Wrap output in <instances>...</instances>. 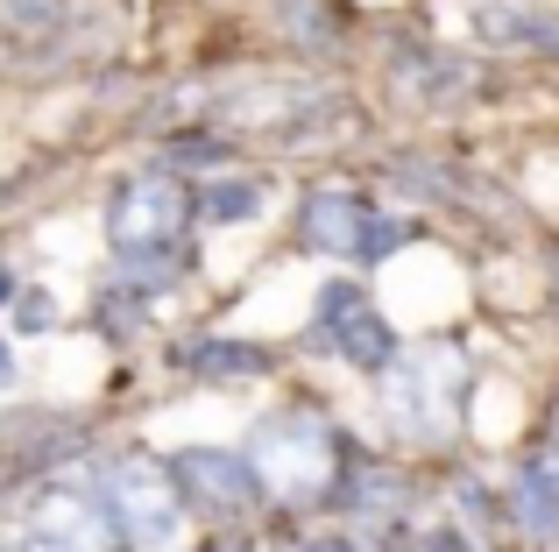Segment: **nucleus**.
<instances>
[{
    "instance_id": "obj_16",
    "label": "nucleus",
    "mask_w": 559,
    "mask_h": 552,
    "mask_svg": "<svg viewBox=\"0 0 559 552\" xmlns=\"http://www.w3.org/2000/svg\"><path fill=\"white\" fill-rule=\"evenodd\" d=\"M8 298H14V276H8V269H0V304H8Z\"/></svg>"
},
{
    "instance_id": "obj_13",
    "label": "nucleus",
    "mask_w": 559,
    "mask_h": 552,
    "mask_svg": "<svg viewBox=\"0 0 559 552\" xmlns=\"http://www.w3.org/2000/svg\"><path fill=\"white\" fill-rule=\"evenodd\" d=\"M396 241H404V227H396V220H369V241H361V255H390Z\"/></svg>"
},
{
    "instance_id": "obj_4",
    "label": "nucleus",
    "mask_w": 559,
    "mask_h": 552,
    "mask_svg": "<svg viewBox=\"0 0 559 552\" xmlns=\"http://www.w3.org/2000/svg\"><path fill=\"white\" fill-rule=\"evenodd\" d=\"M185 213H191V199L178 178H128L107 206V235L121 255H156L185 235Z\"/></svg>"
},
{
    "instance_id": "obj_10",
    "label": "nucleus",
    "mask_w": 559,
    "mask_h": 552,
    "mask_svg": "<svg viewBox=\"0 0 559 552\" xmlns=\"http://www.w3.org/2000/svg\"><path fill=\"white\" fill-rule=\"evenodd\" d=\"M255 206H262L255 184H219V192H205V220H248Z\"/></svg>"
},
{
    "instance_id": "obj_12",
    "label": "nucleus",
    "mask_w": 559,
    "mask_h": 552,
    "mask_svg": "<svg viewBox=\"0 0 559 552\" xmlns=\"http://www.w3.org/2000/svg\"><path fill=\"white\" fill-rule=\"evenodd\" d=\"M14 28H50V0H8Z\"/></svg>"
},
{
    "instance_id": "obj_14",
    "label": "nucleus",
    "mask_w": 559,
    "mask_h": 552,
    "mask_svg": "<svg viewBox=\"0 0 559 552\" xmlns=\"http://www.w3.org/2000/svg\"><path fill=\"white\" fill-rule=\"evenodd\" d=\"M14 383V355H8V340H0V389Z\"/></svg>"
},
{
    "instance_id": "obj_3",
    "label": "nucleus",
    "mask_w": 559,
    "mask_h": 552,
    "mask_svg": "<svg viewBox=\"0 0 559 552\" xmlns=\"http://www.w3.org/2000/svg\"><path fill=\"white\" fill-rule=\"evenodd\" d=\"M99 511L150 552L178 539V496H170L164 468H150V460H107L99 468Z\"/></svg>"
},
{
    "instance_id": "obj_6",
    "label": "nucleus",
    "mask_w": 559,
    "mask_h": 552,
    "mask_svg": "<svg viewBox=\"0 0 559 552\" xmlns=\"http://www.w3.org/2000/svg\"><path fill=\"white\" fill-rule=\"evenodd\" d=\"M319 333L333 340V355L361 361V369H390V361H396L390 319H382L355 284H326V290H319Z\"/></svg>"
},
{
    "instance_id": "obj_15",
    "label": "nucleus",
    "mask_w": 559,
    "mask_h": 552,
    "mask_svg": "<svg viewBox=\"0 0 559 552\" xmlns=\"http://www.w3.org/2000/svg\"><path fill=\"white\" fill-rule=\"evenodd\" d=\"M305 552H347L341 539H319V545H305Z\"/></svg>"
},
{
    "instance_id": "obj_8",
    "label": "nucleus",
    "mask_w": 559,
    "mask_h": 552,
    "mask_svg": "<svg viewBox=\"0 0 559 552\" xmlns=\"http://www.w3.org/2000/svg\"><path fill=\"white\" fill-rule=\"evenodd\" d=\"M305 241L326 249V255H361V241H369V213H361V199L319 192L312 206H305Z\"/></svg>"
},
{
    "instance_id": "obj_7",
    "label": "nucleus",
    "mask_w": 559,
    "mask_h": 552,
    "mask_svg": "<svg viewBox=\"0 0 559 552\" xmlns=\"http://www.w3.org/2000/svg\"><path fill=\"white\" fill-rule=\"evenodd\" d=\"M178 482H185L199 503H213V511H248V503H255V489H262L248 460H234V454H205V446L178 460Z\"/></svg>"
},
{
    "instance_id": "obj_9",
    "label": "nucleus",
    "mask_w": 559,
    "mask_h": 552,
    "mask_svg": "<svg viewBox=\"0 0 559 552\" xmlns=\"http://www.w3.org/2000/svg\"><path fill=\"white\" fill-rule=\"evenodd\" d=\"M191 369H205V375H262L270 355H262V347H241V340H205V347H191Z\"/></svg>"
},
{
    "instance_id": "obj_2",
    "label": "nucleus",
    "mask_w": 559,
    "mask_h": 552,
    "mask_svg": "<svg viewBox=\"0 0 559 552\" xmlns=\"http://www.w3.org/2000/svg\"><path fill=\"white\" fill-rule=\"evenodd\" d=\"M453 404H461V355H447V347L396 355L382 369V411L411 440H439L453 425Z\"/></svg>"
},
{
    "instance_id": "obj_11",
    "label": "nucleus",
    "mask_w": 559,
    "mask_h": 552,
    "mask_svg": "<svg viewBox=\"0 0 559 552\" xmlns=\"http://www.w3.org/2000/svg\"><path fill=\"white\" fill-rule=\"evenodd\" d=\"M14 319H22V333H43L57 319V304H50V290H22V304H14Z\"/></svg>"
},
{
    "instance_id": "obj_5",
    "label": "nucleus",
    "mask_w": 559,
    "mask_h": 552,
    "mask_svg": "<svg viewBox=\"0 0 559 552\" xmlns=\"http://www.w3.org/2000/svg\"><path fill=\"white\" fill-rule=\"evenodd\" d=\"M22 552H114V525L93 496L50 489V496H36L22 525Z\"/></svg>"
},
{
    "instance_id": "obj_1",
    "label": "nucleus",
    "mask_w": 559,
    "mask_h": 552,
    "mask_svg": "<svg viewBox=\"0 0 559 552\" xmlns=\"http://www.w3.org/2000/svg\"><path fill=\"white\" fill-rule=\"evenodd\" d=\"M255 482L284 503H312L333 482V432L312 411H284L255 432Z\"/></svg>"
}]
</instances>
